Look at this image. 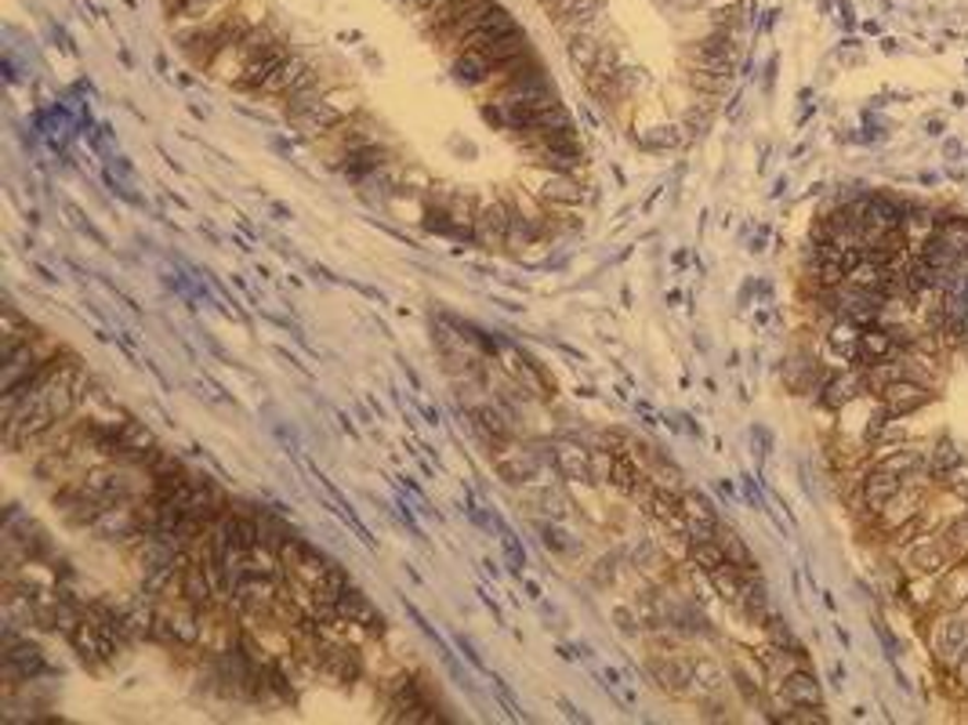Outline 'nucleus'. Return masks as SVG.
I'll return each mask as SVG.
<instances>
[{
  "label": "nucleus",
  "mask_w": 968,
  "mask_h": 725,
  "mask_svg": "<svg viewBox=\"0 0 968 725\" xmlns=\"http://www.w3.org/2000/svg\"><path fill=\"white\" fill-rule=\"evenodd\" d=\"M900 490H903V475H896V472H889V468L870 465V472H867L864 479H859V486H856V512H867L870 519L878 522L881 508L889 505Z\"/></svg>",
  "instance_id": "nucleus-1"
},
{
  "label": "nucleus",
  "mask_w": 968,
  "mask_h": 725,
  "mask_svg": "<svg viewBox=\"0 0 968 725\" xmlns=\"http://www.w3.org/2000/svg\"><path fill=\"white\" fill-rule=\"evenodd\" d=\"M932 653L943 660V664H958L965 657L968 649V616L965 610H943L936 627H932Z\"/></svg>",
  "instance_id": "nucleus-2"
},
{
  "label": "nucleus",
  "mask_w": 968,
  "mask_h": 725,
  "mask_svg": "<svg viewBox=\"0 0 968 725\" xmlns=\"http://www.w3.org/2000/svg\"><path fill=\"white\" fill-rule=\"evenodd\" d=\"M867 392H870L867 388V371H864V366H853L849 374H828V377H823L817 399L828 410H845V407H853L859 396H867Z\"/></svg>",
  "instance_id": "nucleus-3"
},
{
  "label": "nucleus",
  "mask_w": 968,
  "mask_h": 725,
  "mask_svg": "<svg viewBox=\"0 0 968 725\" xmlns=\"http://www.w3.org/2000/svg\"><path fill=\"white\" fill-rule=\"evenodd\" d=\"M878 399L885 403V407H889L892 418L900 421V418H911V414L929 407V403H932V388L925 382H914V377H903V382L885 385L878 392Z\"/></svg>",
  "instance_id": "nucleus-4"
},
{
  "label": "nucleus",
  "mask_w": 968,
  "mask_h": 725,
  "mask_svg": "<svg viewBox=\"0 0 968 725\" xmlns=\"http://www.w3.org/2000/svg\"><path fill=\"white\" fill-rule=\"evenodd\" d=\"M320 675H327V679L334 682H356L363 675V657H360V646H349V642H323L320 649Z\"/></svg>",
  "instance_id": "nucleus-5"
},
{
  "label": "nucleus",
  "mask_w": 968,
  "mask_h": 725,
  "mask_svg": "<svg viewBox=\"0 0 968 725\" xmlns=\"http://www.w3.org/2000/svg\"><path fill=\"white\" fill-rule=\"evenodd\" d=\"M519 30V22H515V15L508 8H493L487 19L479 22L476 30L468 33V37L454 47V55L451 58H457V55H465V52H482V47L487 44H493V41H501V37H508V33H515ZM451 58H446V63H451Z\"/></svg>",
  "instance_id": "nucleus-6"
},
{
  "label": "nucleus",
  "mask_w": 968,
  "mask_h": 725,
  "mask_svg": "<svg viewBox=\"0 0 968 725\" xmlns=\"http://www.w3.org/2000/svg\"><path fill=\"white\" fill-rule=\"evenodd\" d=\"M291 58V44L287 41H276V44H269L265 52H258L254 58H247L243 63V77L236 80V88H243V91H262L265 88V80L276 73V69L287 63Z\"/></svg>",
  "instance_id": "nucleus-7"
},
{
  "label": "nucleus",
  "mask_w": 968,
  "mask_h": 725,
  "mask_svg": "<svg viewBox=\"0 0 968 725\" xmlns=\"http://www.w3.org/2000/svg\"><path fill=\"white\" fill-rule=\"evenodd\" d=\"M770 686L776 689V696H784L787 707H823V689L809 668L790 671L781 682H770Z\"/></svg>",
  "instance_id": "nucleus-8"
},
{
  "label": "nucleus",
  "mask_w": 968,
  "mask_h": 725,
  "mask_svg": "<svg viewBox=\"0 0 968 725\" xmlns=\"http://www.w3.org/2000/svg\"><path fill=\"white\" fill-rule=\"evenodd\" d=\"M907 566H911L914 577H943L954 563L947 548H943V541L925 533V537H918L911 548H907Z\"/></svg>",
  "instance_id": "nucleus-9"
},
{
  "label": "nucleus",
  "mask_w": 968,
  "mask_h": 725,
  "mask_svg": "<svg viewBox=\"0 0 968 725\" xmlns=\"http://www.w3.org/2000/svg\"><path fill=\"white\" fill-rule=\"evenodd\" d=\"M334 613H338V616H345V621L363 624L374 638H381V635H385V616L377 613V605H374L367 596H363L360 588H349L345 596H341V602H338V610H334Z\"/></svg>",
  "instance_id": "nucleus-10"
},
{
  "label": "nucleus",
  "mask_w": 968,
  "mask_h": 725,
  "mask_svg": "<svg viewBox=\"0 0 968 725\" xmlns=\"http://www.w3.org/2000/svg\"><path fill=\"white\" fill-rule=\"evenodd\" d=\"M892 355H903V349L892 341L889 327H885V324L864 327V335H859V360H856V366H864V371H867V366H875L881 360H892Z\"/></svg>",
  "instance_id": "nucleus-11"
},
{
  "label": "nucleus",
  "mask_w": 968,
  "mask_h": 725,
  "mask_svg": "<svg viewBox=\"0 0 968 725\" xmlns=\"http://www.w3.org/2000/svg\"><path fill=\"white\" fill-rule=\"evenodd\" d=\"M918 512H925V490H918V486H907V490H900L889 505L881 508L878 526L885 533H892L896 526H903V522L914 519Z\"/></svg>",
  "instance_id": "nucleus-12"
},
{
  "label": "nucleus",
  "mask_w": 968,
  "mask_h": 725,
  "mask_svg": "<svg viewBox=\"0 0 968 725\" xmlns=\"http://www.w3.org/2000/svg\"><path fill=\"white\" fill-rule=\"evenodd\" d=\"M907 214H911V204H900V200H892L885 193L867 196V225H875V229H881V233L903 229Z\"/></svg>",
  "instance_id": "nucleus-13"
},
{
  "label": "nucleus",
  "mask_w": 968,
  "mask_h": 725,
  "mask_svg": "<svg viewBox=\"0 0 968 725\" xmlns=\"http://www.w3.org/2000/svg\"><path fill=\"white\" fill-rule=\"evenodd\" d=\"M859 335H864V327L853 324V319H834L831 330H828V349L838 355V360L845 363H856L859 360Z\"/></svg>",
  "instance_id": "nucleus-14"
},
{
  "label": "nucleus",
  "mask_w": 968,
  "mask_h": 725,
  "mask_svg": "<svg viewBox=\"0 0 968 725\" xmlns=\"http://www.w3.org/2000/svg\"><path fill=\"white\" fill-rule=\"evenodd\" d=\"M939 610H965L968 602V563H954L939 577Z\"/></svg>",
  "instance_id": "nucleus-15"
},
{
  "label": "nucleus",
  "mask_w": 968,
  "mask_h": 725,
  "mask_svg": "<svg viewBox=\"0 0 968 725\" xmlns=\"http://www.w3.org/2000/svg\"><path fill=\"white\" fill-rule=\"evenodd\" d=\"M715 541L722 544L726 558H729V563H733L737 569H743V574H759V563H754V555H751V548H748V541H743L733 526H726V522H718V530H715Z\"/></svg>",
  "instance_id": "nucleus-16"
},
{
  "label": "nucleus",
  "mask_w": 968,
  "mask_h": 725,
  "mask_svg": "<svg viewBox=\"0 0 968 725\" xmlns=\"http://www.w3.org/2000/svg\"><path fill=\"white\" fill-rule=\"evenodd\" d=\"M686 558H690V566L696 569V574H704V577L718 574V569H722V566L729 563L726 552H722V544H718L715 537H707V541H690V544H686Z\"/></svg>",
  "instance_id": "nucleus-17"
},
{
  "label": "nucleus",
  "mask_w": 968,
  "mask_h": 725,
  "mask_svg": "<svg viewBox=\"0 0 968 725\" xmlns=\"http://www.w3.org/2000/svg\"><path fill=\"white\" fill-rule=\"evenodd\" d=\"M726 689L722 664L711 657H693V693L696 696H718Z\"/></svg>",
  "instance_id": "nucleus-18"
},
{
  "label": "nucleus",
  "mask_w": 968,
  "mask_h": 725,
  "mask_svg": "<svg viewBox=\"0 0 968 725\" xmlns=\"http://www.w3.org/2000/svg\"><path fill=\"white\" fill-rule=\"evenodd\" d=\"M312 63L305 55H298V52H291V58L287 63H283L273 77L265 80V88H262V94H276V99H283V94H287L294 84H298V80L305 77V69H309Z\"/></svg>",
  "instance_id": "nucleus-19"
},
{
  "label": "nucleus",
  "mask_w": 968,
  "mask_h": 725,
  "mask_svg": "<svg viewBox=\"0 0 968 725\" xmlns=\"http://www.w3.org/2000/svg\"><path fill=\"white\" fill-rule=\"evenodd\" d=\"M523 52H529V37H526L523 30H515V33H508V37L487 44L479 55L487 58L490 66H501V63H508V58H515V55H523Z\"/></svg>",
  "instance_id": "nucleus-20"
},
{
  "label": "nucleus",
  "mask_w": 968,
  "mask_h": 725,
  "mask_svg": "<svg viewBox=\"0 0 968 725\" xmlns=\"http://www.w3.org/2000/svg\"><path fill=\"white\" fill-rule=\"evenodd\" d=\"M965 461V454L958 450V443H954V439H939L936 446H932V454H929V472H932V479H947V472H954Z\"/></svg>",
  "instance_id": "nucleus-21"
},
{
  "label": "nucleus",
  "mask_w": 968,
  "mask_h": 725,
  "mask_svg": "<svg viewBox=\"0 0 968 725\" xmlns=\"http://www.w3.org/2000/svg\"><path fill=\"white\" fill-rule=\"evenodd\" d=\"M939 541H943V548H947L950 563H965V555H968V516H958L954 522H947L943 533H939Z\"/></svg>",
  "instance_id": "nucleus-22"
},
{
  "label": "nucleus",
  "mask_w": 968,
  "mask_h": 725,
  "mask_svg": "<svg viewBox=\"0 0 968 725\" xmlns=\"http://www.w3.org/2000/svg\"><path fill=\"white\" fill-rule=\"evenodd\" d=\"M936 233L947 236V243L958 254H968V218H958V214H939Z\"/></svg>",
  "instance_id": "nucleus-23"
},
{
  "label": "nucleus",
  "mask_w": 968,
  "mask_h": 725,
  "mask_svg": "<svg viewBox=\"0 0 968 725\" xmlns=\"http://www.w3.org/2000/svg\"><path fill=\"white\" fill-rule=\"evenodd\" d=\"M939 596V577H914L911 585H907V602L911 605H929L936 602Z\"/></svg>",
  "instance_id": "nucleus-24"
},
{
  "label": "nucleus",
  "mask_w": 968,
  "mask_h": 725,
  "mask_svg": "<svg viewBox=\"0 0 968 725\" xmlns=\"http://www.w3.org/2000/svg\"><path fill=\"white\" fill-rule=\"evenodd\" d=\"M588 4H599V0H537V8L545 11L551 22H562L566 15H573L577 8H588Z\"/></svg>",
  "instance_id": "nucleus-25"
},
{
  "label": "nucleus",
  "mask_w": 968,
  "mask_h": 725,
  "mask_svg": "<svg viewBox=\"0 0 968 725\" xmlns=\"http://www.w3.org/2000/svg\"><path fill=\"white\" fill-rule=\"evenodd\" d=\"M875 632H878V635L885 638V649H889V653H892V657H896V638L889 635V627H885V624L878 621V624H875Z\"/></svg>",
  "instance_id": "nucleus-26"
},
{
  "label": "nucleus",
  "mask_w": 968,
  "mask_h": 725,
  "mask_svg": "<svg viewBox=\"0 0 968 725\" xmlns=\"http://www.w3.org/2000/svg\"><path fill=\"white\" fill-rule=\"evenodd\" d=\"M958 675H961V682L968 686V649H965V657L958 660Z\"/></svg>",
  "instance_id": "nucleus-27"
},
{
  "label": "nucleus",
  "mask_w": 968,
  "mask_h": 725,
  "mask_svg": "<svg viewBox=\"0 0 968 725\" xmlns=\"http://www.w3.org/2000/svg\"><path fill=\"white\" fill-rule=\"evenodd\" d=\"M943 131V121H929V135H939Z\"/></svg>",
  "instance_id": "nucleus-28"
}]
</instances>
